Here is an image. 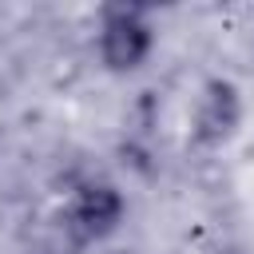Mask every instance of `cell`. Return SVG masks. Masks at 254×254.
<instances>
[{"label": "cell", "instance_id": "6da1fadb", "mask_svg": "<svg viewBox=\"0 0 254 254\" xmlns=\"http://www.w3.org/2000/svg\"><path fill=\"white\" fill-rule=\"evenodd\" d=\"M155 48V28L143 8L115 4L99 16V60L107 71H135Z\"/></svg>", "mask_w": 254, "mask_h": 254}, {"label": "cell", "instance_id": "7a4b0ae2", "mask_svg": "<svg viewBox=\"0 0 254 254\" xmlns=\"http://www.w3.org/2000/svg\"><path fill=\"white\" fill-rule=\"evenodd\" d=\"M123 214H127V198H123L119 187H111V183H83L71 194V206L60 214V222H64V230H67V238L75 246H91V242L115 234Z\"/></svg>", "mask_w": 254, "mask_h": 254}, {"label": "cell", "instance_id": "3957f363", "mask_svg": "<svg viewBox=\"0 0 254 254\" xmlns=\"http://www.w3.org/2000/svg\"><path fill=\"white\" fill-rule=\"evenodd\" d=\"M242 127V91L234 79H206L194 119H190V139L194 147H222L234 139V131Z\"/></svg>", "mask_w": 254, "mask_h": 254}, {"label": "cell", "instance_id": "277c9868", "mask_svg": "<svg viewBox=\"0 0 254 254\" xmlns=\"http://www.w3.org/2000/svg\"><path fill=\"white\" fill-rule=\"evenodd\" d=\"M20 254H60V250H52V246H28V250H20Z\"/></svg>", "mask_w": 254, "mask_h": 254}, {"label": "cell", "instance_id": "5b68a950", "mask_svg": "<svg viewBox=\"0 0 254 254\" xmlns=\"http://www.w3.org/2000/svg\"><path fill=\"white\" fill-rule=\"evenodd\" d=\"M103 254H135V250H123V246H119V250H103Z\"/></svg>", "mask_w": 254, "mask_h": 254}]
</instances>
